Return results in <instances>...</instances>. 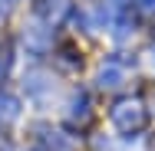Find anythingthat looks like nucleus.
<instances>
[{"instance_id":"4","label":"nucleus","mask_w":155,"mask_h":151,"mask_svg":"<svg viewBox=\"0 0 155 151\" xmlns=\"http://www.w3.org/2000/svg\"><path fill=\"white\" fill-rule=\"evenodd\" d=\"M139 7L142 10H155V0H139Z\"/></svg>"},{"instance_id":"2","label":"nucleus","mask_w":155,"mask_h":151,"mask_svg":"<svg viewBox=\"0 0 155 151\" xmlns=\"http://www.w3.org/2000/svg\"><path fill=\"white\" fill-rule=\"evenodd\" d=\"M122 79H125V72H122V66H116V62L102 66V72H99V86H109V89L122 86Z\"/></svg>"},{"instance_id":"3","label":"nucleus","mask_w":155,"mask_h":151,"mask_svg":"<svg viewBox=\"0 0 155 151\" xmlns=\"http://www.w3.org/2000/svg\"><path fill=\"white\" fill-rule=\"evenodd\" d=\"M17 115H20V99L3 92V95H0V118H3V121H13Z\"/></svg>"},{"instance_id":"1","label":"nucleus","mask_w":155,"mask_h":151,"mask_svg":"<svg viewBox=\"0 0 155 151\" xmlns=\"http://www.w3.org/2000/svg\"><path fill=\"white\" fill-rule=\"evenodd\" d=\"M112 121H116L119 131H132V128H139V125L145 121V109H142L139 102H119V105L112 109Z\"/></svg>"}]
</instances>
